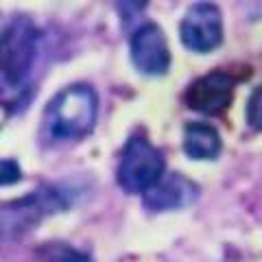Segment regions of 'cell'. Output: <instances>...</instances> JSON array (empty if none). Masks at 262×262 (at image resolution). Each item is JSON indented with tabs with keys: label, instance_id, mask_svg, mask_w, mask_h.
Here are the masks:
<instances>
[{
	"label": "cell",
	"instance_id": "cell-8",
	"mask_svg": "<svg viewBox=\"0 0 262 262\" xmlns=\"http://www.w3.org/2000/svg\"><path fill=\"white\" fill-rule=\"evenodd\" d=\"M199 196V186L182 173L162 175L155 186L144 192V206L153 212H166L186 208Z\"/></svg>",
	"mask_w": 262,
	"mask_h": 262
},
{
	"label": "cell",
	"instance_id": "cell-2",
	"mask_svg": "<svg viewBox=\"0 0 262 262\" xmlns=\"http://www.w3.org/2000/svg\"><path fill=\"white\" fill-rule=\"evenodd\" d=\"M98 114V96L94 88L75 83L53 96L46 110L51 136L59 140H77L92 131Z\"/></svg>",
	"mask_w": 262,
	"mask_h": 262
},
{
	"label": "cell",
	"instance_id": "cell-5",
	"mask_svg": "<svg viewBox=\"0 0 262 262\" xmlns=\"http://www.w3.org/2000/svg\"><path fill=\"white\" fill-rule=\"evenodd\" d=\"M179 35L188 51L210 53L223 42V15L216 5L196 3L186 11L179 24Z\"/></svg>",
	"mask_w": 262,
	"mask_h": 262
},
{
	"label": "cell",
	"instance_id": "cell-4",
	"mask_svg": "<svg viewBox=\"0 0 262 262\" xmlns=\"http://www.w3.org/2000/svg\"><path fill=\"white\" fill-rule=\"evenodd\" d=\"M164 175V158L144 138H129L118 164V184L127 192H146Z\"/></svg>",
	"mask_w": 262,
	"mask_h": 262
},
{
	"label": "cell",
	"instance_id": "cell-9",
	"mask_svg": "<svg viewBox=\"0 0 262 262\" xmlns=\"http://www.w3.org/2000/svg\"><path fill=\"white\" fill-rule=\"evenodd\" d=\"M223 142L219 131L208 122H188L184 127V151L192 160H214L219 158Z\"/></svg>",
	"mask_w": 262,
	"mask_h": 262
},
{
	"label": "cell",
	"instance_id": "cell-12",
	"mask_svg": "<svg viewBox=\"0 0 262 262\" xmlns=\"http://www.w3.org/2000/svg\"><path fill=\"white\" fill-rule=\"evenodd\" d=\"M22 179V170L15 160H0V186H11Z\"/></svg>",
	"mask_w": 262,
	"mask_h": 262
},
{
	"label": "cell",
	"instance_id": "cell-1",
	"mask_svg": "<svg viewBox=\"0 0 262 262\" xmlns=\"http://www.w3.org/2000/svg\"><path fill=\"white\" fill-rule=\"evenodd\" d=\"M39 31L29 18H18L0 31V90L18 94L27 85L37 57Z\"/></svg>",
	"mask_w": 262,
	"mask_h": 262
},
{
	"label": "cell",
	"instance_id": "cell-3",
	"mask_svg": "<svg viewBox=\"0 0 262 262\" xmlns=\"http://www.w3.org/2000/svg\"><path fill=\"white\" fill-rule=\"evenodd\" d=\"M66 208H68V196L53 186L0 203V238H18L39 225L46 216L63 212Z\"/></svg>",
	"mask_w": 262,
	"mask_h": 262
},
{
	"label": "cell",
	"instance_id": "cell-10",
	"mask_svg": "<svg viewBox=\"0 0 262 262\" xmlns=\"http://www.w3.org/2000/svg\"><path fill=\"white\" fill-rule=\"evenodd\" d=\"M39 262H94L88 253L63 243H46L37 249Z\"/></svg>",
	"mask_w": 262,
	"mask_h": 262
},
{
	"label": "cell",
	"instance_id": "cell-11",
	"mask_svg": "<svg viewBox=\"0 0 262 262\" xmlns=\"http://www.w3.org/2000/svg\"><path fill=\"white\" fill-rule=\"evenodd\" d=\"M247 122L251 129L262 131V85L253 90L247 101Z\"/></svg>",
	"mask_w": 262,
	"mask_h": 262
},
{
	"label": "cell",
	"instance_id": "cell-6",
	"mask_svg": "<svg viewBox=\"0 0 262 262\" xmlns=\"http://www.w3.org/2000/svg\"><path fill=\"white\" fill-rule=\"evenodd\" d=\"M238 83L232 72L214 70L210 75H203L188 85L184 101L190 110L208 114V116H219L223 114L234 96V88Z\"/></svg>",
	"mask_w": 262,
	"mask_h": 262
},
{
	"label": "cell",
	"instance_id": "cell-7",
	"mask_svg": "<svg viewBox=\"0 0 262 262\" xmlns=\"http://www.w3.org/2000/svg\"><path fill=\"white\" fill-rule=\"evenodd\" d=\"M131 59L142 75H166L170 68V51L164 31L153 22H146L131 35Z\"/></svg>",
	"mask_w": 262,
	"mask_h": 262
}]
</instances>
